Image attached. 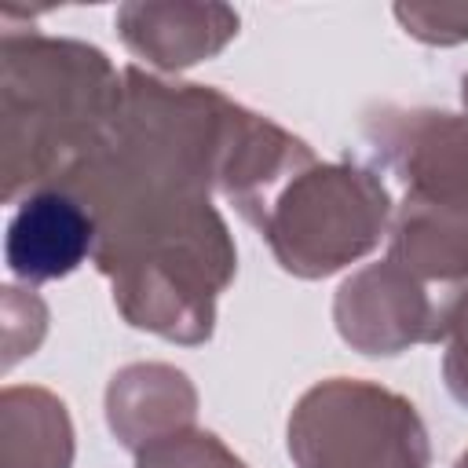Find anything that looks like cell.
Listing matches in <instances>:
<instances>
[{"mask_svg": "<svg viewBox=\"0 0 468 468\" xmlns=\"http://www.w3.org/2000/svg\"><path fill=\"white\" fill-rule=\"evenodd\" d=\"M124 77L80 40L4 33L0 44V172L4 197L62 183L113 132Z\"/></svg>", "mask_w": 468, "mask_h": 468, "instance_id": "cell-1", "label": "cell"}, {"mask_svg": "<svg viewBox=\"0 0 468 468\" xmlns=\"http://www.w3.org/2000/svg\"><path fill=\"white\" fill-rule=\"evenodd\" d=\"M245 219L271 241L285 271L318 278L369 252L388 219V190L355 165L296 161Z\"/></svg>", "mask_w": 468, "mask_h": 468, "instance_id": "cell-2", "label": "cell"}, {"mask_svg": "<svg viewBox=\"0 0 468 468\" xmlns=\"http://www.w3.org/2000/svg\"><path fill=\"white\" fill-rule=\"evenodd\" d=\"M300 468H428V435L413 406L377 384L325 380L289 417Z\"/></svg>", "mask_w": 468, "mask_h": 468, "instance_id": "cell-3", "label": "cell"}, {"mask_svg": "<svg viewBox=\"0 0 468 468\" xmlns=\"http://www.w3.org/2000/svg\"><path fill=\"white\" fill-rule=\"evenodd\" d=\"M336 329L366 355H395L417 340H439V311L413 274L384 260L340 285Z\"/></svg>", "mask_w": 468, "mask_h": 468, "instance_id": "cell-4", "label": "cell"}, {"mask_svg": "<svg viewBox=\"0 0 468 468\" xmlns=\"http://www.w3.org/2000/svg\"><path fill=\"white\" fill-rule=\"evenodd\" d=\"M369 139L406 179V194L468 201V117L384 113L369 121Z\"/></svg>", "mask_w": 468, "mask_h": 468, "instance_id": "cell-5", "label": "cell"}, {"mask_svg": "<svg viewBox=\"0 0 468 468\" xmlns=\"http://www.w3.org/2000/svg\"><path fill=\"white\" fill-rule=\"evenodd\" d=\"M99 230L91 212L58 186L29 194L7 227V267L26 282H48L77 271L95 252Z\"/></svg>", "mask_w": 468, "mask_h": 468, "instance_id": "cell-6", "label": "cell"}, {"mask_svg": "<svg viewBox=\"0 0 468 468\" xmlns=\"http://www.w3.org/2000/svg\"><path fill=\"white\" fill-rule=\"evenodd\" d=\"M117 26L135 55L183 69L216 55L238 33V15L223 4H124Z\"/></svg>", "mask_w": 468, "mask_h": 468, "instance_id": "cell-7", "label": "cell"}, {"mask_svg": "<svg viewBox=\"0 0 468 468\" xmlns=\"http://www.w3.org/2000/svg\"><path fill=\"white\" fill-rule=\"evenodd\" d=\"M194 388L179 369L168 366H128L113 377L106 395L110 428L132 450L186 431L194 420Z\"/></svg>", "mask_w": 468, "mask_h": 468, "instance_id": "cell-8", "label": "cell"}, {"mask_svg": "<svg viewBox=\"0 0 468 468\" xmlns=\"http://www.w3.org/2000/svg\"><path fill=\"white\" fill-rule=\"evenodd\" d=\"M391 263L413 278H464L468 274V201L413 197L406 194L395 234Z\"/></svg>", "mask_w": 468, "mask_h": 468, "instance_id": "cell-9", "label": "cell"}, {"mask_svg": "<svg viewBox=\"0 0 468 468\" xmlns=\"http://www.w3.org/2000/svg\"><path fill=\"white\" fill-rule=\"evenodd\" d=\"M69 461L66 406L40 388H7L0 399V468H69Z\"/></svg>", "mask_w": 468, "mask_h": 468, "instance_id": "cell-10", "label": "cell"}, {"mask_svg": "<svg viewBox=\"0 0 468 468\" xmlns=\"http://www.w3.org/2000/svg\"><path fill=\"white\" fill-rule=\"evenodd\" d=\"M135 468H245V464L216 435L186 428L143 446Z\"/></svg>", "mask_w": 468, "mask_h": 468, "instance_id": "cell-11", "label": "cell"}, {"mask_svg": "<svg viewBox=\"0 0 468 468\" xmlns=\"http://www.w3.org/2000/svg\"><path fill=\"white\" fill-rule=\"evenodd\" d=\"M439 340H446V388L461 406H468V289H461L439 311Z\"/></svg>", "mask_w": 468, "mask_h": 468, "instance_id": "cell-12", "label": "cell"}, {"mask_svg": "<svg viewBox=\"0 0 468 468\" xmlns=\"http://www.w3.org/2000/svg\"><path fill=\"white\" fill-rule=\"evenodd\" d=\"M399 22L431 44H457L468 37V4H439V7H395Z\"/></svg>", "mask_w": 468, "mask_h": 468, "instance_id": "cell-13", "label": "cell"}, {"mask_svg": "<svg viewBox=\"0 0 468 468\" xmlns=\"http://www.w3.org/2000/svg\"><path fill=\"white\" fill-rule=\"evenodd\" d=\"M457 468H468V453H464V457H461V461H457Z\"/></svg>", "mask_w": 468, "mask_h": 468, "instance_id": "cell-14", "label": "cell"}, {"mask_svg": "<svg viewBox=\"0 0 468 468\" xmlns=\"http://www.w3.org/2000/svg\"><path fill=\"white\" fill-rule=\"evenodd\" d=\"M464 106H468V77H464Z\"/></svg>", "mask_w": 468, "mask_h": 468, "instance_id": "cell-15", "label": "cell"}]
</instances>
